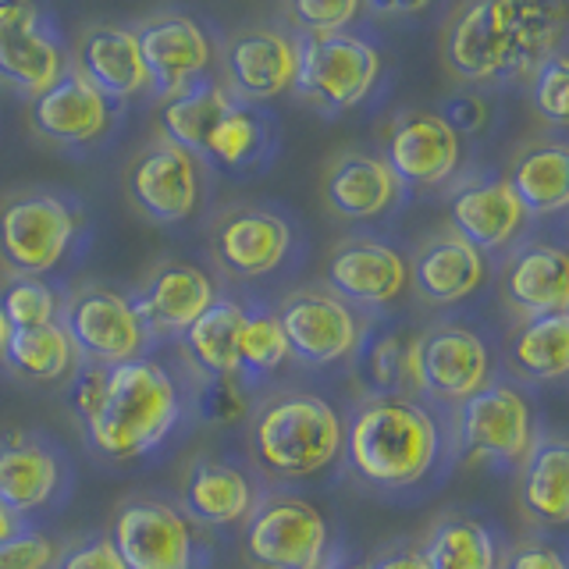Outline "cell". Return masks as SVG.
I'll return each instance as SVG.
<instances>
[{
    "label": "cell",
    "instance_id": "cell-1",
    "mask_svg": "<svg viewBox=\"0 0 569 569\" xmlns=\"http://www.w3.org/2000/svg\"><path fill=\"white\" fill-rule=\"evenodd\" d=\"M452 452L449 420L417 396H367L346 420V467L378 491L423 485Z\"/></svg>",
    "mask_w": 569,
    "mask_h": 569
},
{
    "label": "cell",
    "instance_id": "cell-2",
    "mask_svg": "<svg viewBox=\"0 0 569 569\" xmlns=\"http://www.w3.org/2000/svg\"><path fill=\"white\" fill-rule=\"evenodd\" d=\"M566 32L562 4H516V0H477L459 8L445 29V68L462 82H506L533 76Z\"/></svg>",
    "mask_w": 569,
    "mask_h": 569
},
{
    "label": "cell",
    "instance_id": "cell-3",
    "mask_svg": "<svg viewBox=\"0 0 569 569\" xmlns=\"http://www.w3.org/2000/svg\"><path fill=\"white\" fill-rule=\"evenodd\" d=\"M186 413V391L174 373L153 360L107 367L103 402L97 417L86 423V438L93 452L111 462H132L160 449Z\"/></svg>",
    "mask_w": 569,
    "mask_h": 569
},
{
    "label": "cell",
    "instance_id": "cell-4",
    "mask_svg": "<svg viewBox=\"0 0 569 569\" xmlns=\"http://www.w3.org/2000/svg\"><path fill=\"white\" fill-rule=\"evenodd\" d=\"M346 420L317 391H271L249 417V456L271 477L302 480L342 456Z\"/></svg>",
    "mask_w": 569,
    "mask_h": 569
},
{
    "label": "cell",
    "instance_id": "cell-5",
    "mask_svg": "<svg viewBox=\"0 0 569 569\" xmlns=\"http://www.w3.org/2000/svg\"><path fill=\"white\" fill-rule=\"evenodd\" d=\"M86 231V213L58 189H18L0 200V263L14 278L58 271Z\"/></svg>",
    "mask_w": 569,
    "mask_h": 569
},
{
    "label": "cell",
    "instance_id": "cell-6",
    "mask_svg": "<svg viewBox=\"0 0 569 569\" xmlns=\"http://www.w3.org/2000/svg\"><path fill=\"white\" fill-rule=\"evenodd\" d=\"M381 82V50L356 32L296 36V86L320 111L346 114Z\"/></svg>",
    "mask_w": 569,
    "mask_h": 569
},
{
    "label": "cell",
    "instance_id": "cell-7",
    "mask_svg": "<svg viewBox=\"0 0 569 569\" xmlns=\"http://www.w3.org/2000/svg\"><path fill=\"white\" fill-rule=\"evenodd\" d=\"M331 527L299 495L257 498L242 520V556L253 569H320L328 559Z\"/></svg>",
    "mask_w": 569,
    "mask_h": 569
},
{
    "label": "cell",
    "instance_id": "cell-8",
    "mask_svg": "<svg viewBox=\"0 0 569 569\" xmlns=\"http://www.w3.org/2000/svg\"><path fill=\"white\" fill-rule=\"evenodd\" d=\"M107 538L118 548L124 569H200L203 538L189 516L153 495L121 502Z\"/></svg>",
    "mask_w": 569,
    "mask_h": 569
},
{
    "label": "cell",
    "instance_id": "cell-9",
    "mask_svg": "<svg viewBox=\"0 0 569 569\" xmlns=\"http://www.w3.org/2000/svg\"><path fill=\"white\" fill-rule=\"evenodd\" d=\"M58 320L82 363L118 367L147 356L150 335L132 307V296L111 284H82L61 307Z\"/></svg>",
    "mask_w": 569,
    "mask_h": 569
},
{
    "label": "cell",
    "instance_id": "cell-10",
    "mask_svg": "<svg viewBox=\"0 0 569 569\" xmlns=\"http://www.w3.org/2000/svg\"><path fill=\"white\" fill-rule=\"evenodd\" d=\"M495 381L491 349L467 325H435L413 338V391L438 406H462Z\"/></svg>",
    "mask_w": 569,
    "mask_h": 569
},
{
    "label": "cell",
    "instance_id": "cell-11",
    "mask_svg": "<svg viewBox=\"0 0 569 569\" xmlns=\"http://www.w3.org/2000/svg\"><path fill=\"white\" fill-rule=\"evenodd\" d=\"M538 438L527 396L509 381H491L473 399L456 406L452 441L467 459H488L502 467H520V459Z\"/></svg>",
    "mask_w": 569,
    "mask_h": 569
},
{
    "label": "cell",
    "instance_id": "cell-12",
    "mask_svg": "<svg viewBox=\"0 0 569 569\" xmlns=\"http://www.w3.org/2000/svg\"><path fill=\"white\" fill-rule=\"evenodd\" d=\"M278 325L284 335L289 356L307 367H335L363 346L367 325L346 299L328 289H296L281 299Z\"/></svg>",
    "mask_w": 569,
    "mask_h": 569
},
{
    "label": "cell",
    "instance_id": "cell-13",
    "mask_svg": "<svg viewBox=\"0 0 569 569\" xmlns=\"http://www.w3.org/2000/svg\"><path fill=\"white\" fill-rule=\"evenodd\" d=\"M124 189L136 210L157 224L189 221L203 200V160L168 139L150 142L124 171Z\"/></svg>",
    "mask_w": 569,
    "mask_h": 569
},
{
    "label": "cell",
    "instance_id": "cell-14",
    "mask_svg": "<svg viewBox=\"0 0 569 569\" xmlns=\"http://www.w3.org/2000/svg\"><path fill=\"white\" fill-rule=\"evenodd\" d=\"M68 68L61 32L40 4H0V82L40 97Z\"/></svg>",
    "mask_w": 569,
    "mask_h": 569
},
{
    "label": "cell",
    "instance_id": "cell-15",
    "mask_svg": "<svg viewBox=\"0 0 569 569\" xmlns=\"http://www.w3.org/2000/svg\"><path fill=\"white\" fill-rule=\"evenodd\" d=\"M381 160L399 186H445L462 164V136H456L438 111H402L388 121Z\"/></svg>",
    "mask_w": 569,
    "mask_h": 569
},
{
    "label": "cell",
    "instance_id": "cell-16",
    "mask_svg": "<svg viewBox=\"0 0 569 569\" xmlns=\"http://www.w3.org/2000/svg\"><path fill=\"white\" fill-rule=\"evenodd\" d=\"M328 292L349 307L385 310L409 289V260L396 246L370 236H352L338 242L325 260Z\"/></svg>",
    "mask_w": 569,
    "mask_h": 569
},
{
    "label": "cell",
    "instance_id": "cell-17",
    "mask_svg": "<svg viewBox=\"0 0 569 569\" xmlns=\"http://www.w3.org/2000/svg\"><path fill=\"white\" fill-rule=\"evenodd\" d=\"M29 121L58 147H97L114 129L118 103L107 100L82 71L71 64L64 76L29 103Z\"/></svg>",
    "mask_w": 569,
    "mask_h": 569
},
{
    "label": "cell",
    "instance_id": "cell-18",
    "mask_svg": "<svg viewBox=\"0 0 569 569\" xmlns=\"http://www.w3.org/2000/svg\"><path fill=\"white\" fill-rule=\"evenodd\" d=\"M213 260L221 271L242 281L274 274L292 253V224L267 207H236L210 231Z\"/></svg>",
    "mask_w": 569,
    "mask_h": 569
},
{
    "label": "cell",
    "instance_id": "cell-19",
    "mask_svg": "<svg viewBox=\"0 0 569 569\" xmlns=\"http://www.w3.org/2000/svg\"><path fill=\"white\" fill-rule=\"evenodd\" d=\"M136 40L150 76V89H157L160 97H174L178 89L203 79L213 64L210 32L192 14L182 11H164L147 18L136 29Z\"/></svg>",
    "mask_w": 569,
    "mask_h": 569
},
{
    "label": "cell",
    "instance_id": "cell-20",
    "mask_svg": "<svg viewBox=\"0 0 569 569\" xmlns=\"http://www.w3.org/2000/svg\"><path fill=\"white\" fill-rule=\"evenodd\" d=\"M224 86L239 103H263L296 86V36L281 29H242L224 47Z\"/></svg>",
    "mask_w": 569,
    "mask_h": 569
},
{
    "label": "cell",
    "instance_id": "cell-21",
    "mask_svg": "<svg viewBox=\"0 0 569 569\" xmlns=\"http://www.w3.org/2000/svg\"><path fill=\"white\" fill-rule=\"evenodd\" d=\"M218 281H213L200 263L189 260H164L157 263L142 289L132 296V307L153 338L182 335L196 317L207 313V307L218 299Z\"/></svg>",
    "mask_w": 569,
    "mask_h": 569
},
{
    "label": "cell",
    "instance_id": "cell-22",
    "mask_svg": "<svg viewBox=\"0 0 569 569\" xmlns=\"http://www.w3.org/2000/svg\"><path fill=\"white\" fill-rule=\"evenodd\" d=\"M64 485V459L40 435L11 431L0 438V506L11 516L47 509Z\"/></svg>",
    "mask_w": 569,
    "mask_h": 569
},
{
    "label": "cell",
    "instance_id": "cell-23",
    "mask_svg": "<svg viewBox=\"0 0 569 569\" xmlns=\"http://www.w3.org/2000/svg\"><path fill=\"white\" fill-rule=\"evenodd\" d=\"M449 221L459 239H467L477 253H502L527 228V210L516 200L506 178H477L452 192Z\"/></svg>",
    "mask_w": 569,
    "mask_h": 569
},
{
    "label": "cell",
    "instance_id": "cell-24",
    "mask_svg": "<svg viewBox=\"0 0 569 569\" xmlns=\"http://www.w3.org/2000/svg\"><path fill=\"white\" fill-rule=\"evenodd\" d=\"M502 296L509 310L527 317L566 313L569 307V260L556 242H523L516 246L502 267Z\"/></svg>",
    "mask_w": 569,
    "mask_h": 569
},
{
    "label": "cell",
    "instance_id": "cell-25",
    "mask_svg": "<svg viewBox=\"0 0 569 569\" xmlns=\"http://www.w3.org/2000/svg\"><path fill=\"white\" fill-rule=\"evenodd\" d=\"M485 278H488V257L477 253L452 228L420 242L413 260H409V284H413L423 302H435V307L462 302L485 284Z\"/></svg>",
    "mask_w": 569,
    "mask_h": 569
},
{
    "label": "cell",
    "instance_id": "cell-26",
    "mask_svg": "<svg viewBox=\"0 0 569 569\" xmlns=\"http://www.w3.org/2000/svg\"><path fill=\"white\" fill-rule=\"evenodd\" d=\"M178 509L196 527H231L242 523L257 506V480L236 462L224 459H192L178 488Z\"/></svg>",
    "mask_w": 569,
    "mask_h": 569
},
{
    "label": "cell",
    "instance_id": "cell-27",
    "mask_svg": "<svg viewBox=\"0 0 569 569\" xmlns=\"http://www.w3.org/2000/svg\"><path fill=\"white\" fill-rule=\"evenodd\" d=\"M402 186L378 153H342L325 168V203L335 218L373 221L399 203Z\"/></svg>",
    "mask_w": 569,
    "mask_h": 569
},
{
    "label": "cell",
    "instance_id": "cell-28",
    "mask_svg": "<svg viewBox=\"0 0 569 569\" xmlns=\"http://www.w3.org/2000/svg\"><path fill=\"white\" fill-rule=\"evenodd\" d=\"M516 502L533 527L559 530L569 520V445L559 435H538L520 459Z\"/></svg>",
    "mask_w": 569,
    "mask_h": 569
},
{
    "label": "cell",
    "instance_id": "cell-29",
    "mask_svg": "<svg viewBox=\"0 0 569 569\" xmlns=\"http://www.w3.org/2000/svg\"><path fill=\"white\" fill-rule=\"evenodd\" d=\"M76 68L114 103L150 89L136 29L129 26H89L76 50Z\"/></svg>",
    "mask_w": 569,
    "mask_h": 569
},
{
    "label": "cell",
    "instance_id": "cell-30",
    "mask_svg": "<svg viewBox=\"0 0 569 569\" xmlns=\"http://www.w3.org/2000/svg\"><path fill=\"white\" fill-rule=\"evenodd\" d=\"M509 189L527 210V218H551L562 213L569 203V150L566 142L548 139L533 142L520 157L512 160Z\"/></svg>",
    "mask_w": 569,
    "mask_h": 569
},
{
    "label": "cell",
    "instance_id": "cell-31",
    "mask_svg": "<svg viewBox=\"0 0 569 569\" xmlns=\"http://www.w3.org/2000/svg\"><path fill=\"white\" fill-rule=\"evenodd\" d=\"M246 302L236 296H218L192 325L178 335L189 363L203 378H239V328Z\"/></svg>",
    "mask_w": 569,
    "mask_h": 569
},
{
    "label": "cell",
    "instance_id": "cell-32",
    "mask_svg": "<svg viewBox=\"0 0 569 569\" xmlns=\"http://www.w3.org/2000/svg\"><path fill=\"white\" fill-rule=\"evenodd\" d=\"M509 370L527 385L562 381L569 370V313L520 320L509 335Z\"/></svg>",
    "mask_w": 569,
    "mask_h": 569
},
{
    "label": "cell",
    "instance_id": "cell-33",
    "mask_svg": "<svg viewBox=\"0 0 569 569\" xmlns=\"http://www.w3.org/2000/svg\"><path fill=\"white\" fill-rule=\"evenodd\" d=\"M231 103H236V97L228 93V86L203 76L164 100L160 129H164V139L174 142V147L189 150L192 157H203V147L213 132V124L228 114Z\"/></svg>",
    "mask_w": 569,
    "mask_h": 569
},
{
    "label": "cell",
    "instance_id": "cell-34",
    "mask_svg": "<svg viewBox=\"0 0 569 569\" xmlns=\"http://www.w3.org/2000/svg\"><path fill=\"white\" fill-rule=\"evenodd\" d=\"M274 150V124L253 103H231L228 114L213 124L203 147V164L224 171H257Z\"/></svg>",
    "mask_w": 569,
    "mask_h": 569
},
{
    "label": "cell",
    "instance_id": "cell-35",
    "mask_svg": "<svg viewBox=\"0 0 569 569\" xmlns=\"http://www.w3.org/2000/svg\"><path fill=\"white\" fill-rule=\"evenodd\" d=\"M427 569H498L502 566V548H498L495 530L467 512L441 516L423 541Z\"/></svg>",
    "mask_w": 569,
    "mask_h": 569
},
{
    "label": "cell",
    "instance_id": "cell-36",
    "mask_svg": "<svg viewBox=\"0 0 569 569\" xmlns=\"http://www.w3.org/2000/svg\"><path fill=\"white\" fill-rule=\"evenodd\" d=\"M4 363L18 373V378L36 381V385H50V381H68L71 370L79 367V356H76V346H71L68 331L58 320V325L11 331L8 349H4Z\"/></svg>",
    "mask_w": 569,
    "mask_h": 569
},
{
    "label": "cell",
    "instance_id": "cell-37",
    "mask_svg": "<svg viewBox=\"0 0 569 569\" xmlns=\"http://www.w3.org/2000/svg\"><path fill=\"white\" fill-rule=\"evenodd\" d=\"M289 360V346L278 325V313L263 302H246L239 328V378L253 388L260 378H271Z\"/></svg>",
    "mask_w": 569,
    "mask_h": 569
},
{
    "label": "cell",
    "instance_id": "cell-38",
    "mask_svg": "<svg viewBox=\"0 0 569 569\" xmlns=\"http://www.w3.org/2000/svg\"><path fill=\"white\" fill-rule=\"evenodd\" d=\"M64 299L58 289H50L43 278H11L8 289L0 292V310L11 331H26V328H43V325H58Z\"/></svg>",
    "mask_w": 569,
    "mask_h": 569
},
{
    "label": "cell",
    "instance_id": "cell-39",
    "mask_svg": "<svg viewBox=\"0 0 569 569\" xmlns=\"http://www.w3.org/2000/svg\"><path fill=\"white\" fill-rule=\"evenodd\" d=\"M417 338V335H413ZM413 338L385 335L367 356L373 396H417L413 391Z\"/></svg>",
    "mask_w": 569,
    "mask_h": 569
},
{
    "label": "cell",
    "instance_id": "cell-40",
    "mask_svg": "<svg viewBox=\"0 0 569 569\" xmlns=\"http://www.w3.org/2000/svg\"><path fill=\"white\" fill-rule=\"evenodd\" d=\"M360 14H363V4H356V0H299V4L289 8V18L296 22V36L346 32Z\"/></svg>",
    "mask_w": 569,
    "mask_h": 569
},
{
    "label": "cell",
    "instance_id": "cell-41",
    "mask_svg": "<svg viewBox=\"0 0 569 569\" xmlns=\"http://www.w3.org/2000/svg\"><path fill=\"white\" fill-rule=\"evenodd\" d=\"M58 556V541L32 527H18L11 538L0 541V569H53Z\"/></svg>",
    "mask_w": 569,
    "mask_h": 569
},
{
    "label": "cell",
    "instance_id": "cell-42",
    "mask_svg": "<svg viewBox=\"0 0 569 569\" xmlns=\"http://www.w3.org/2000/svg\"><path fill=\"white\" fill-rule=\"evenodd\" d=\"M566 93H569V61L559 50V53H551L538 71H533L530 97H533V107H538L545 121L566 124Z\"/></svg>",
    "mask_w": 569,
    "mask_h": 569
},
{
    "label": "cell",
    "instance_id": "cell-43",
    "mask_svg": "<svg viewBox=\"0 0 569 569\" xmlns=\"http://www.w3.org/2000/svg\"><path fill=\"white\" fill-rule=\"evenodd\" d=\"M249 385L242 378H203V388L196 391V409L207 423H231L246 413Z\"/></svg>",
    "mask_w": 569,
    "mask_h": 569
},
{
    "label": "cell",
    "instance_id": "cell-44",
    "mask_svg": "<svg viewBox=\"0 0 569 569\" xmlns=\"http://www.w3.org/2000/svg\"><path fill=\"white\" fill-rule=\"evenodd\" d=\"M103 385H107V367L82 363V367L71 370V378H68V406H71V413L79 417L82 427L97 417V409L103 402Z\"/></svg>",
    "mask_w": 569,
    "mask_h": 569
},
{
    "label": "cell",
    "instance_id": "cell-45",
    "mask_svg": "<svg viewBox=\"0 0 569 569\" xmlns=\"http://www.w3.org/2000/svg\"><path fill=\"white\" fill-rule=\"evenodd\" d=\"M53 569H124V562L107 533H93V538H82L76 545L61 548Z\"/></svg>",
    "mask_w": 569,
    "mask_h": 569
},
{
    "label": "cell",
    "instance_id": "cell-46",
    "mask_svg": "<svg viewBox=\"0 0 569 569\" xmlns=\"http://www.w3.org/2000/svg\"><path fill=\"white\" fill-rule=\"evenodd\" d=\"M498 569H569V566L559 545H551L545 538H527L516 548H509V556Z\"/></svg>",
    "mask_w": 569,
    "mask_h": 569
},
{
    "label": "cell",
    "instance_id": "cell-47",
    "mask_svg": "<svg viewBox=\"0 0 569 569\" xmlns=\"http://www.w3.org/2000/svg\"><path fill=\"white\" fill-rule=\"evenodd\" d=\"M441 118H445V124L456 132V136H473V132H480L488 124V103L480 100V97H473V93H456V97H449L441 103V111H438Z\"/></svg>",
    "mask_w": 569,
    "mask_h": 569
},
{
    "label": "cell",
    "instance_id": "cell-48",
    "mask_svg": "<svg viewBox=\"0 0 569 569\" xmlns=\"http://www.w3.org/2000/svg\"><path fill=\"white\" fill-rule=\"evenodd\" d=\"M367 569H427V559L417 545H391L378 551Z\"/></svg>",
    "mask_w": 569,
    "mask_h": 569
},
{
    "label": "cell",
    "instance_id": "cell-49",
    "mask_svg": "<svg viewBox=\"0 0 569 569\" xmlns=\"http://www.w3.org/2000/svg\"><path fill=\"white\" fill-rule=\"evenodd\" d=\"M18 527H22V520H18V516H11L4 506H0V541L11 538V533H14Z\"/></svg>",
    "mask_w": 569,
    "mask_h": 569
},
{
    "label": "cell",
    "instance_id": "cell-50",
    "mask_svg": "<svg viewBox=\"0 0 569 569\" xmlns=\"http://www.w3.org/2000/svg\"><path fill=\"white\" fill-rule=\"evenodd\" d=\"M8 338H11V328L4 320V310H0V363H4V349H8Z\"/></svg>",
    "mask_w": 569,
    "mask_h": 569
},
{
    "label": "cell",
    "instance_id": "cell-51",
    "mask_svg": "<svg viewBox=\"0 0 569 569\" xmlns=\"http://www.w3.org/2000/svg\"><path fill=\"white\" fill-rule=\"evenodd\" d=\"M320 569H367L360 562H328V566H320Z\"/></svg>",
    "mask_w": 569,
    "mask_h": 569
}]
</instances>
